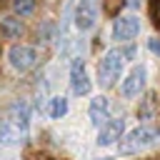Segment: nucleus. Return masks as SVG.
Listing matches in <instances>:
<instances>
[{"mask_svg":"<svg viewBox=\"0 0 160 160\" xmlns=\"http://www.w3.org/2000/svg\"><path fill=\"white\" fill-rule=\"evenodd\" d=\"M158 142H160V128L140 125V128H132L130 132H125L118 140V152L120 155H138L140 150H148Z\"/></svg>","mask_w":160,"mask_h":160,"instance_id":"f257e3e1","label":"nucleus"},{"mask_svg":"<svg viewBox=\"0 0 160 160\" xmlns=\"http://www.w3.org/2000/svg\"><path fill=\"white\" fill-rule=\"evenodd\" d=\"M125 50H120V48H110L102 58H100V62H98V80H100V85L102 88H112L115 85V80L120 78V72H122V65H125Z\"/></svg>","mask_w":160,"mask_h":160,"instance_id":"f03ea898","label":"nucleus"},{"mask_svg":"<svg viewBox=\"0 0 160 160\" xmlns=\"http://www.w3.org/2000/svg\"><path fill=\"white\" fill-rule=\"evenodd\" d=\"M8 62H10L12 70L28 72V70H32L35 62H38V50H35L32 45H12V48L8 50Z\"/></svg>","mask_w":160,"mask_h":160,"instance_id":"7ed1b4c3","label":"nucleus"},{"mask_svg":"<svg viewBox=\"0 0 160 160\" xmlns=\"http://www.w3.org/2000/svg\"><path fill=\"white\" fill-rule=\"evenodd\" d=\"M140 32V20L135 15H118L112 20V40L118 42H130Z\"/></svg>","mask_w":160,"mask_h":160,"instance_id":"20e7f679","label":"nucleus"},{"mask_svg":"<svg viewBox=\"0 0 160 160\" xmlns=\"http://www.w3.org/2000/svg\"><path fill=\"white\" fill-rule=\"evenodd\" d=\"M145 80H148V70L145 65H135L130 68V72L125 75V80L120 82V92L122 98H138L145 90Z\"/></svg>","mask_w":160,"mask_h":160,"instance_id":"39448f33","label":"nucleus"},{"mask_svg":"<svg viewBox=\"0 0 160 160\" xmlns=\"http://www.w3.org/2000/svg\"><path fill=\"white\" fill-rule=\"evenodd\" d=\"M70 90H72V95H88L92 90V82H90L88 72H85L82 58H75L70 62Z\"/></svg>","mask_w":160,"mask_h":160,"instance_id":"423d86ee","label":"nucleus"},{"mask_svg":"<svg viewBox=\"0 0 160 160\" xmlns=\"http://www.w3.org/2000/svg\"><path fill=\"white\" fill-rule=\"evenodd\" d=\"M95 20H98V8L92 0H80L78 8H75V28L80 32H88L95 28Z\"/></svg>","mask_w":160,"mask_h":160,"instance_id":"0eeeda50","label":"nucleus"},{"mask_svg":"<svg viewBox=\"0 0 160 160\" xmlns=\"http://www.w3.org/2000/svg\"><path fill=\"white\" fill-rule=\"evenodd\" d=\"M125 132V120L122 118H115V120H108L105 125L98 128V145H115Z\"/></svg>","mask_w":160,"mask_h":160,"instance_id":"6e6552de","label":"nucleus"},{"mask_svg":"<svg viewBox=\"0 0 160 160\" xmlns=\"http://www.w3.org/2000/svg\"><path fill=\"white\" fill-rule=\"evenodd\" d=\"M88 118H90V122H92L95 128L105 125V122L110 120V100H108L105 95L92 98L90 105H88Z\"/></svg>","mask_w":160,"mask_h":160,"instance_id":"1a4fd4ad","label":"nucleus"},{"mask_svg":"<svg viewBox=\"0 0 160 160\" xmlns=\"http://www.w3.org/2000/svg\"><path fill=\"white\" fill-rule=\"evenodd\" d=\"M22 135H25V132H22V130H20L15 122H10L8 118H2V120H0V142H2L5 148H12V145H18Z\"/></svg>","mask_w":160,"mask_h":160,"instance_id":"9d476101","label":"nucleus"},{"mask_svg":"<svg viewBox=\"0 0 160 160\" xmlns=\"http://www.w3.org/2000/svg\"><path fill=\"white\" fill-rule=\"evenodd\" d=\"M22 30H25V25H22V20H20L18 15H2V18H0V32H2L8 40L20 38Z\"/></svg>","mask_w":160,"mask_h":160,"instance_id":"9b49d317","label":"nucleus"},{"mask_svg":"<svg viewBox=\"0 0 160 160\" xmlns=\"http://www.w3.org/2000/svg\"><path fill=\"white\" fill-rule=\"evenodd\" d=\"M8 120L15 122L22 132H28V128H30V108H28L25 102H15V105L10 108V112H8Z\"/></svg>","mask_w":160,"mask_h":160,"instance_id":"f8f14e48","label":"nucleus"},{"mask_svg":"<svg viewBox=\"0 0 160 160\" xmlns=\"http://www.w3.org/2000/svg\"><path fill=\"white\" fill-rule=\"evenodd\" d=\"M48 115H50L52 120L65 118V115H68V98H62V95L50 98V100H48Z\"/></svg>","mask_w":160,"mask_h":160,"instance_id":"ddd939ff","label":"nucleus"},{"mask_svg":"<svg viewBox=\"0 0 160 160\" xmlns=\"http://www.w3.org/2000/svg\"><path fill=\"white\" fill-rule=\"evenodd\" d=\"M10 8H12V15L28 18L35 12V0H10Z\"/></svg>","mask_w":160,"mask_h":160,"instance_id":"4468645a","label":"nucleus"},{"mask_svg":"<svg viewBox=\"0 0 160 160\" xmlns=\"http://www.w3.org/2000/svg\"><path fill=\"white\" fill-rule=\"evenodd\" d=\"M148 10H150V20H152V25L160 30V0H150V2H148Z\"/></svg>","mask_w":160,"mask_h":160,"instance_id":"2eb2a0df","label":"nucleus"},{"mask_svg":"<svg viewBox=\"0 0 160 160\" xmlns=\"http://www.w3.org/2000/svg\"><path fill=\"white\" fill-rule=\"evenodd\" d=\"M148 50L155 52V55H160V38H150L148 40Z\"/></svg>","mask_w":160,"mask_h":160,"instance_id":"dca6fc26","label":"nucleus"},{"mask_svg":"<svg viewBox=\"0 0 160 160\" xmlns=\"http://www.w3.org/2000/svg\"><path fill=\"white\" fill-rule=\"evenodd\" d=\"M128 5L130 8H140V0H128Z\"/></svg>","mask_w":160,"mask_h":160,"instance_id":"f3484780","label":"nucleus"},{"mask_svg":"<svg viewBox=\"0 0 160 160\" xmlns=\"http://www.w3.org/2000/svg\"><path fill=\"white\" fill-rule=\"evenodd\" d=\"M100 160H112V158H100Z\"/></svg>","mask_w":160,"mask_h":160,"instance_id":"a211bd4d","label":"nucleus"},{"mask_svg":"<svg viewBox=\"0 0 160 160\" xmlns=\"http://www.w3.org/2000/svg\"><path fill=\"white\" fill-rule=\"evenodd\" d=\"M92 2H95V0H92Z\"/></svg>","mask_w":160,"mask_h":160,"instance_id":"6ab92c4d","label":"nucleus"}]
</instances>
